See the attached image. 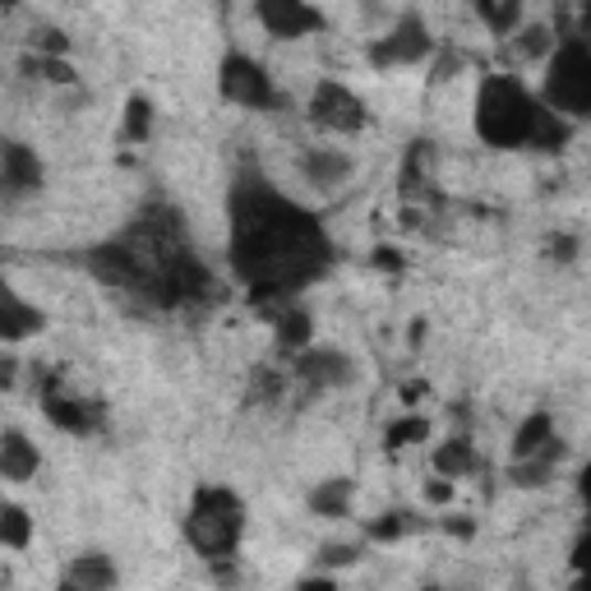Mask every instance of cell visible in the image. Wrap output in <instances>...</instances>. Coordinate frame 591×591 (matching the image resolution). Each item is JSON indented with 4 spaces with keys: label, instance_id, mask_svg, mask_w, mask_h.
<instances>
[{
    "label": "cell",
    "instance_id": "6da1fadb",
    "mask_svg": "<svg viewBox=\"0 0 591 591\" xmlns=\"http://www.w3.org/2000/svg\"><path fill=\"white\" fill-rule=\"evenodd\" d=\"M231 268L250 287L254 310L282 319L292 296L328 268V236L310 209L277 194L264 176L231 190Z\"/></svg>",
    "mask_w": 591,
    "mask_h": 591
},
{
    "label": "cell",
    "instance_id": "7a4b0ae2",
    "mask_svg": "<svg viewBox=\"0 0 591 591\" xmlns=\"http://www.w3.org/2000/svg\"><path fill=\"white\" fill-rule=\"evenodd\" d=\"M541 112V97H531L518 74H490L476 93V130L490 148H527Z\"/></svg>",
    "mask_w": 591,
    "mask_h": 591
},
{
    "label": "cell",
    "instance_id": "3957f363",
    "mask_svg": "<svg viewBox=\"0 0 591 591\" xmlns=\"http://www.w3.org/2000/svg\"><path fill=\"white\" fill-rule=\"evenodd\" d=\"M241 531H245L241 495L226 490V485H199L194 499H190V513H186V541L194 546V555L209 559V563L236 559Z\"/></svg>",
    "mask_w": 591,
    "mask_h": 591
},
{
    "label": "cell",
    "instance_id": "277c9868",
    "mask_svg": "<svg viewBox=\"0 0 591 591\" xmlns=\"http://www.w3.org/2000/svg\"><path fill=\"white\" fill-rule=\"evenodd\" d=\"M546 112L563 120H582L591 112V46L587 38H559L546 70Z\"/></svg>",
    "mask_w": 591,
    "mask_h": 591
},
{
    "label": "cell",
    "instance_id": "5b68a950",
    "mask_svg": "<svg viewBox=\"0 0 591 591\" xmlns=\"http://www.w3.org/2000/svg\"><path fill=\"white\" fill-rule=\"evenodd\" d=\"M218 88L226 102H236V107H254V112H264L277 102V88H273V74L245 56V51H226L222 56V70H218Z\"/></svg>",
    "mask_w": 591,
    "mask_h": 591
},
{
    "label": "cell",
    "instance_id": "8992f818",
    "mask_svg": "<svg viewBox=\"0 0 591 591\" xmlns=\"http://www.w3.org/2000/svg\"><path fill=\"white\" fill-rule=\"evenodd\" d=\"M305 112H310V120L328 135H356V130H366V120H370L366 102L338 80H319L310 102H305Z\"/></svg>",
    "mask_w": 591,
    "mask_h": 591
},
{
    "label": "cell",
    "instance_id": "52a82bcc",
    "mask_svg": "<svg viewBox=\"0 0 591 591\" xmlns=\"http://www.w3.org/2000/svg\"><path fill=\"white\" fill-rule=\"evenodd\" d=\"M430 51H434V38H430V29L421 23V14H402V19L393 23L389 38L370 42V61H374L379 70H393V65H416V61H425Z\"/></svg>",
    "mask_w": 591,
    "mask_h": 591
},
{
    "label": "cell",
    "instance_id": "ba28073f",
    "mask_svg": "<svg viewBox=\"0 0 591 591\" xmlns=\"http://www.w3.org/2000/svg\"><path fill=\"white\" fill-rule=\"evenodd\" d=\"M42 190V158L19 144V139H0V194L6 199H29Z\"/></svg>",
    "mask_w": 591,
    "mask_h": 591
},
{
    "label": "cell",
    "instance_id": "9c48e42d",
    "mask_svg": "<svg viewBox=\"0 0 591 591\" xmlns=\"http://www.w3.org/2000/svg\"><path fill=\"white\" fill-rule=\"evenodd\" d=\"M42 411H46V421L56 430H65V434H93L102 425V407L84 402V398H70L61 389V379L42 383Z\"/></svg>",
    "mask_w": 591,
    "mask_h": 591
},
{
    "label": "cell",
    "instance_id": "30bf717a",
    "mask_svg": "<svg viewBox=\"0 0 591 591\" xmlns=\"http://www.w3.org/2000/svg\"><path fill=\"white\" fill-rule=\"evenodd\" d=\"M260 23L277 38V42H292V38H310L324 29V14L305 0H260Z\"/></svg>",
    "mask_w": 591,
    "mask_h": 591
},
{
    "label": "cell",
    "instance_id": "8fae6325",
    "mask_svg": "<svg viewBox=\"0 0 591 591\" xmlns=\"http://www.w3.org/2000/svg\"><path fill=\"white\" fill-rule=\"evenodd\" d=\"M46 328V315L38 305L23 300L6 277H0V342H23V338H38Z\"/></svg>",
    "mask_w": 591,
    "mask_h": 591
},
{
    "label": "cell",
    "instance_id": "7c38bea8",
    "mask_svg": "<svg viewBox=\"0 0 591 591\" xmlns=\"http://www.w3.org/2000/svg\"><path fill=\"white\" fill-rule=\"evenodd\" d=\"M356 370L342 351H333V347H305L296 356V379L300 383H310V389H333V383H347Z\"/></svg>",
    "mask_w": 591,
    "mask_h": 591
},
{
    "label": "cell",
    "instance_id": "4fadbf2b",
    "mask_svg": "<svg viewBox=\"0 0 591 591\" xmlns=\"http://www.w3.org/2000/svg\"><path fill=\"white\" fill-rule=\"evenodd\" d=\"M351 158L342 148H305L300 152V171H305V181L319 186V190H333V186H342L347 176H351Z\"/></svg>",
    "mask_w": 591,
    "mask_h": 591
},
{
    "label": "cell",
    "instance_id": "5bb4252c",
    "mask_svg": "<svg viewBox=\"0 0 591 591\" xmlns=\"http://www.w3.org/2000/svg\"><path fill=\"white\" fill-rule=\"evenodd\" d=\"M38 444L23 430H6L0 434V476L6 481H33L38 476Z\"/></svg>",
    "mask_w": 591,
    "mask_h": 591
},
{
    "label": "cell",
    "instance_id": "9a60e30c",
    "mask_svg": "<svg viewBox=\"0 0 591 591\" xmlns=\"http://www.w3.org/2000/svg\"><path fill=\"white\" fill-rule=\"evenodd\" d=\"M65 582L74 591H116L120 573H116L112 555H74L70 569H65Z\"/></svg>",
    "mask_w": 591,
    "mask_h": 591
},
{
    "label": "cell",
    "instance_id": "2e32d148",
    "mask_svg": "<svg viewBox=\"0 0 591 591\" xmlns=\"http://www.w3.org/2000/svg\"><path fill=\"white\" fill-rule=\"evenodd\" d=\"M550 440H555V416L550 411H531V416L518 425V434H513V462L536 457Z\"/></svg>",
    "mask_w": 591,
    "mask_h": 591
},
{
    "label": "cell",
    "instance_id": "e0dca14e",
    "mask_svg": "<svg viewBox=\"0 0 591 591\" xmlns=\"http://www.w3.org/2000/svg\"><path fill=\"white\" fill-rule=\"evenodd\" d=\"M434 472H440L444 481H457V476L476 472V448H472L467 434H453V440H444L440 448H434Z\"/></svg>",
    "mask_w": 591,
    "mask_h": 591
},
{
    "label": "cell",
    "instance_id": "ac0fdd59",
    "mask_svg": "<svg viewBox=\"0 0 591 591\" xmlns=\"http://www.w3.org/2000/svg\"><path fill=\"white\" fill-rule=\"evenodd\" d=\"M351 495H356V485L347 476H333V481H319L310 490V508L319 513V518H347Z\"/></svg>",
    "mask_w": 591,
    "mask_h": 591
},
{
    "label": "cell",
    "instance_id": "d6986e66",
    "mask_svg": "<svg viewBox=\"0 0 591 591\" xmlns=\"http://www.w3.org/2000/svg\"><path fill=\"white\" fill-rule=\"evenodd\" d=\"M29 541H33V518H29V508L0 504V546H6V550H29Z\"/></svg>",
    "mask_w": 591,
    "mask_h": 591
},
{
    "label": "cell",
    "instance_id": "ffe728a7",
    "mask_svg": "<svg viewBox=\"0 0 591 591\" xmlns=\"http://www.w3.org/2000/svg\"><path fill=\"white\" fill-rule=\"evenodd\" d=\"M310 338H315L310 315L296 310V305H292V310L277 319V347H282V351H292V356H300L305 347H310Z\"/></svg>",
    "mask_w": 591,
    "mask_h": 591
},
{
    "label": "cell",
    "instance_id": "44dd1931",
    "mask_svg": "<svg viewBox=\"0 0 591 591\" xmlns=\"http://www.w3.org/2000/svg\"><path fill=\"white\" fill-rule=\"evenodd\" d=\"M573 139V125L563 120V116H555V112H541L536 116V130H531V139H527V148H541V152H559L563 144Z\"/></svg>",
    "mask_w": 591,
    "mask_h": 591
},
{
    "label": "cell",
    "instance_id": "7402d4cb",
    "mask_svg": "<svg viewBox=\"0 0 591 591\" xmlns=\"http://www.w3.org/2000/svg\"><path fill=\"white\" fill-rule=\"evenodd\" d=\"M152 120H158V107H152V97L135 93L130 102H125V130H120V135L130 139V144H148Z\"/></svg>",
    "mask_w": 591,
    "mask_h": 591
},
{
    "label": "cell",
    "instance_id": "603a6c76",
    "mask_svg": "<svg viewBox=\"0 0 591 591\" xmlns=\"http://www.w3.org/2000/svg\"><path fill=\"white\" fill-rule=\"evenodd\" d=\"M430 440V421L425 416H398L389 430H383V444H389V453H402L411 444H425Z\"/></svg>",
    "mask_w": 591,
    "mask_h": 591
},
{
    "label": "cell",
    "instance_id": "cb8c5ba5",
    "mask_svg": "<svg viewBox=\"0 0 591 591\" xmlns=\"http://www.w3.org/2000/svg\"><path fill=\"white\" fill-rule=\"evenodd\" d=\"M430 186V144H411L402 158V194H421Z\"/></svg>",
    "mask_w": 591,
    "mask_h": 591
},
{
    "label": "cell",
    "instance_id": "d4e9b609",
    "mask_svg": "<svg viewBox=\"0 0 591 591\" xmlns=\"http://www.w3.org/2000/svg\"><path fill=\"white\" fill-rule=\"evenodd\" d=\"M421 523H416V513H383V518H374L370 527H366V536H370V541H379V546H389V541H402V536L407 531H416Z\"/></svg>",
    "mask_w": 591,
    "mask_h": 591
},
{
    "label": "cell",
    "instance_id": "484cf974",
    "mask_svg": "<svg viewBox=\"0 0 591 591\" xmlns=\"http://www.w3.org/2000/svg\"><path fill=\"white\" fill-rule=\"evenodd\" d=\"M23 74H33V80H46V84H74V80H80L65 56H23Z\"/></svg>",
    "mask_w": 591,
    "mask_h": 591
},
{
    "label": "cell",
    "instance_id": "4316f807",
    "mask_svg": "<svg viewBox=\"0 0 591 591\" xmlns=\"http://www.w3.org/2000/svg\"><path fill=\"white\" fill-rule=\"evenodd\" d=\"M476 14L485 19V29L495 38H508V33H518V23H523V0H508V6H476Z\"/></svg>",
    "mask_w": 591,
    "mask_h": 591
},
{
    "label": "cell",
    "instance_id": "83f0119b",
    "mask_svg": "<svg viewBox=\"0 0 591 591\" xmlns=\"http://www.w3.org/2000/svg\"><path fill=\"white\" fill-rule=\"evenodd\" d=\"M513 485H523V490H541V485L555 476V462L546 457H527V462H513Z\"/></svg>",
    "mask_w": 591,
    "mask_h": 591
},
{
    "label": "cell",
    "instance_id": "f1b7e54d",
    "mask_svg": "<svg viewBox=\"0 0 591 591\" xmlns=\"http://www.w3.org/2000/svg\"><path fill=\"white\" fill-rule=\"evenodd\" d=\"M555 42L559 38H550L546 23H531V29H523V38H518V51H523V56H531V61H550Z\"/></svg>",
    "mask_w": 591,
    "mask_h": 591
},
{
    "label": "cell",
    "instance_id": "f546056e",
    "mask_svg": "<svg viewBox=\"0 0 591 591\" xmlns=\"http://www.w3.org/2000/svg\"><path fill=\"white\" fill-rule=\"evenodd\" d=\"M33 46H38V56H65V51H70V38L56 33V29H42V33L33 38Z\"/></svg>",
    "mask_w": 591,
    "mask_h": 591
},
{
    "label": "cell",
    "instance_id": "4dcf8cb0",
    "mask_svg": "<svg viewBox=\"0 0 591 591\" xmlns=\"http://www.w3.org/2000/svg\"><path fill=\"white\" fill-rule=\"evenodd\" d=\"M356 559H361V550H356V546H328L319 555L324 569H347V563H356Z\"/></svg>",
    "mask_w": 591,
    "mask_h": 591
},
{
    "label": "cell",
    "instance_id": "1f68e13d",
    "mask_svg": "<svg viewBox=\"0 0 591 591\" xmlns=\"http://www.w3.org/2000/svg\"><path fill=\"white\" fill-rule=\"evenodd\" d=\"M370 260H374V268H383V273H398V268H402V254H398L393 245H379Z\"/></svg>",
    "mask_w": 591,
    "mask_h": 591
},
{
    "label": "cell",
    "instance_id": "d6a6232c",
    "mask_svg": "<svg viewBox=\"0 0 591 591\" xmlns=\"http://www.w3.org/2000/svg\"><path fill=\"white\" fill-rule=\"evenodd\" d=\"M550 254H555V264H573L578 241H573V236H555V241H550Z\"/></svg>",
    "mask_w": 591,
    "mask_h": 591
},
{
    "label": "cell",
    "instance_id": "836d02e7",
    "mask_svg": "<svg viewBox=\"0 0 591 591\" xmlns=\"http://www.w3.org/2000/svg\"><path fill=\"white\" fill-rule=\"evenodd\" d=\"M444 531H453L457 541H472V536H476V523L462 518V513H453V518H444Z\"/></svg>",
    "mask_w": 591,
    "mask_h": 591
},
{
    "label": "cell",
    "instance_id": "e575fe53",
    "mask_svg": "<svg viewBox=\"0 0 591 591\" xmlns=\"http://www.w3.org/2000/svg\"><path fill=\"white\" fill-rule=\"evenodd\" d=\"M425 499H430V504H448V499H453V481H444V476L430 481V485H425Z\"/></svg>",
    "mask_w": 591,
    "mask_h": 591
},
{
    "label": "cell",
    "instance_id": "d590c367",
    "mask_svg": "<svg viewBox=\"0 0 591 591\" xmlns=\"http://www.w3.org/2000/svg\"><path fill=\"white\" fill-rule=\"evenodd\" d=\"M296 591H338V582L333 578H305V582H296Z\"/></svg>",
    "mask_w": 591,
    "mask_h": 591
},
{
    "label": "cell",
    "instance_id": "8d00e7d4",
    "mask_svg": "<svg viewBox=\"0 0 591 591\" xmlns=\"http://www.w3.org/2000/svg\"><path fill=\"white\" fill-rule=\"evenodd\" d=\"M425 398V383H402V402H421Z\"/></svg>",
    "mask_w": 591,
    "mask_h": 591
},
{
    "label": "cell",
    "instance_id": "74e56055",
    "mask_svg": "<svg viewBox=\"0 0 591 591\" xmlns=\"http://www.w3.org/2000/svg\"><path fill=\"white\" fill-rule=\"evenodd\" d=\"M573 569H578V573L587 569V536H578V546H573Z\"/></svg>",
    "mask_w": 591,
    "mask_h": 591
},
{
    "label": "cell",
    "instance_id": "f35d334b",
    "mask_svg": "<svg viewBox=\"0 0 591 591\" xmlns=\"http://www.w3.org/2000/svg\"><path fill=\"white\" fill-rule=\"evenodd\" d=\"M14 361H0V389H10V383H14Z\"/></svg>",
    "mask_w": 591,
    "mask_h": 591
},
{
    "label": "cell",
    "instance_id": "ab89813d",
    "mask_svg": "<svg viewBox=\"0 0 591 591\" xmlns=\"http://www.w3.org/2000/svg\"><path fill=\"white\" fill-rule=\"evenodd\" d=\"M10 582V569H0V587H6Z\"/></svg>",
    "mask_w": 591,
    "mask_h": 591
},
{
    "label": "cell",
    "instance_id": "60d3db41",
    "mask_svg": "<svg viewBox=\"0 0 591 591\" xmlns=\"http://www.w3.org/2000/svg\"><path fill=\"white\" fill-rule=\"evenodd\" d=\"M56 591H74V587H70V582H61V587H56Z\"/></svg>",
    "mask_w": 591,
    "mask_h": 591
},
{
    "label": "cell",
    "instance_id": "b9f144b4",
    "mask_svg": "<svg viewBox=\"0 0 591 591\" xmlns=\"http://www.w3.org/2000/svg\"><path fill=\"white\" fill-rule=\"evenodd\" d=\"M421 591H444V587H421Z\"/></svg>",
    "mask_w": 591,
    "mask_h": 591
}]
</instances>
